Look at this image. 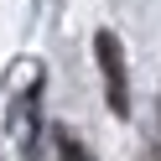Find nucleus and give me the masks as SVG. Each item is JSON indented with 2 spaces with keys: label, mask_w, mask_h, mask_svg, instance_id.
I'll use <instances>...</instances> for the list:
<instances>
[{
  "label": "nucleus",
  "mask_w": 161,
  "mask_h": 161,
  "mask_svg": "<svg viewBox=\"0 0 161 161\" xmlns=\"http://www.w3.org/2000/svg\"><path fill=\"white\" fill-rule=\"evenodd\" d=\"M94 57H99V73H104V99L114 114H130V78H125V47H119L114 31H99L94 36Z\"/></svg>",
  "instance_id": "obj_1"
},
{
  "label": "nucleus",
  "mask_w": 161,
  "mask_h": 161,
  "mask_svg": "<svg viewBox=\"0 0 161 161\" xmlns=\"http://www.w3.org/2000/svg\"><path fill=\"white\" fill-rule=\"evenodd\" d=\"M52 140H57V156H63V161H94V156H88V146L73 135V130L57 125V130H52Z\"/></svg>",
  "instance_id": "obj_2"
}]
</instances>
